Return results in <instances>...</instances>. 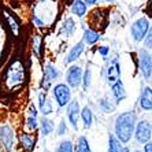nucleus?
Returning a JSON list of instances; mask_svg holds the SVG:
<instances>
[{"label":"nucleus","mask_w":152,"mask_h":152,"mask_svg":"<svg viewBox=\"0 0 152 152\" xmlns=\"http://www.w3.org/2000/svg\"><path fill=\"white\" fill-rule=\"evenodd\" d=\"M136 127V114L133 111H127L117 118L115 121V134L122 142L130 141L133 132Z\"/></svg>","instance_id":"1"},{"label":"nucleus","mask_w":152,"mask_h":152,"mask_svg":"<svg viewBox=\"0 0 152 152\" xmlns=\"http://www.w3.org/2000/svg\"><path fill=\"white\" fill-rule=\"evenodd\" d=\"M23 69H22L21 63L19 62H15L12 66L10 67L8 70V74H7V86L8 88H14L17 85L22 84L23 82Z\"/></svg>","instance_id":"2"},{"label":"nucleus","mask_w":152,"mask_h":152,"mask_svg":"<svg viewBox=\"0 0 152 152\" xmlns=\"http://www.w3.org/2000/svg\"><path fill=\"white\" fill-rule=\"evenodd\" d=\"M53 96L56 99V103L59 107H64L70 103V97H71V91L67 85L64 84H58L53 88Z\"/></svg>","instance_id":"3"},{"label":"nucleus","mask_w":152,"mask_h":152,"mask_svg":"<svg viewBox=\"0 0 152 152\" xmlns=\"http://www.w3.org/2000/svg\"><path fill=\"white\" fill-rule=\"evenodd\" d=\"M140 71L145 80H149L152 77V56L148 51H140Z\"/></svg>","instance_id":"4"},{"label":"nucleus","mask_w":152,"mask_h":152,"mask_svg":"<svg viewBox=\"0 0 152 152\" xmlns=\"http://www.w3.org/2000/svg\"><path fill=\"white\" fill-rule=\"evenodd\" d=\"M152 136V126L149 125L148 121H141L137 124V127H136V133L134 137L138 142L141 144H145L147 141H149V138Z\"/></svg>","instance_id":"5"},{"label":"nucleus","mask_w":152,"mask_h":152,"mask_svg":"<svg viewBox=\"0 0 152 152\" xmlns=\"http://www.w3.org/2000/svg\"><path fill=\"white\" fill-rule=\"evenodd\" d=\"M149 29V23H148V19L147 18H140L138 21H136L132 26V36L136 41H141L144 40L145 34L148 32Z\"/></svg>","instance_id":"6"},{"label":"nucleus","mask_w":152,"mask_h":152,"mask_svg":"<svg viewBox=\"0 0 152 152\" xmlns=\"http://www.w3.org/2000/svg\"><path fill=\"white\" fill-rule=\"evenodd\" d=\"M0 141H1V144L4 145V148L7 151L12 149V145H14V130L7 125L0 127Z\"/></svg>","instance_id":"7"},{"label":"nucleus","mask_w":152,"mask_h":152,"mask_svg":"<svg viewBox=\"0 0 152 152\" xmlns=\"http://www.w3.org/2000/svg\"><path fill=\"white\" fill-rule=\"evenodd\" d=\"M80 104L78 102H70L67 106V117L70 124L73 125L74 129L78 127V118H80Z\"/></svg>","instance_id":"8"},{"label":"nucleus","mask_w":152,"mask_h":152,"mask_svg":"<svg viewBox=\"0 0 152 152\" xmlns=\"http://www.w3.org/2000/svg\"><path fill=\"white\" fill-rule=\"evenodd\" d=\"M82 81V70L81 67L73 66L70 70L67 71V84L73 88H77Z\"/></svg>","instance_id":"9"},{"label":"nucleus","mask_w":152,"mask_h":152,"mask_svg":"<svg viewBox=\"0 0 152 152\" xmlns=\"http://www.w3.org/2000/svg\"><path fill=\"white\" fill-rule=\"evenodd\" d=\"M140 107L145 111L152 110V88L145 86L140 96Z\"/></svg>","instance_id":"10"},{"label":"nucleus","mask_w":152,"mask_h":152,"mask_svg":"<svg viewBox=\"0 0 152 152\" xmlns=\"http://www.w3.org/2000/svg\"><path fill=\"white\" fill-rule=\"evenodd\" d=\"M82 51H84V42L75 44V45L73 47V50L70 51V53L67 55V58L64 59V63H71V62H74V60L82 53Z\"/></svg>","instance_id":"11"},{"label":"nucleus","mask_w":152,"mask_h":152,"mask_svg":"<svg viewBox=\"0 0 152 152\" xmlns=\"http://www.w3.org/2000/svg\"><path fill=\"white\" fill-rule=\"evenodd\" d=\"M113 95H114V97L117 99V102H121V100H124L125 97H126L125 86H124V84H122L119 80L113 84Z\"/></svg>","instance_id":"12"},{"label":"nucleus","mask_w":152,"mask_h":152,"mask_svg":"<svg viewBox=\"0 0 152 152\" xmlns=\"http://www.w3.org/2000/svg\"><path fill=\"white\" fill-rule=\"evenodd\" d=\"M39 100H40V110H41V113L44 114V115H48V114L52 113V104H51V102L45 97L44 93H40Z\"/></svg>","instance_id":"13"},{"label":"nucleus","mask_w":152,"mask_h":152,"mask_svg":"<svg viewBox=\"0 0 152 152\" xmlns=\"http://www.w3.org/2000/svg\"><path fill=\"white\" fill-rule=\"evenodd\" d=\"M71 11L77 17H84V14L86 12V6H85V3H82L81 0H75L73 6H71Z\"/></svg>","instance_id":"14"},{"label":"nucleus","mask_w":152,"mask_h":152,"mask_svg":"<svg viewBox=\"0 0 152 152\" xmlns=\"http://www.w3.org/2000/svg\"><path fill=\"white\" fill-rule=\"evenodd\" d=\"M119 75H121V70H119V66L117 63L115 64H111L110 67H108V81L111 82H117L119 80Z\"/></svg>","instance_id":"15"},{"label":"nucleus","mask_w":152,"mask_h":152,"mask_svg":"<svg viewBox=\"0 0 152 152\" xmlns=\"http://www.w3.org/2000/svg\"><path fill=\"white\" fill-rule=\"evenodd\" d=\"M99 33L92 30V29H86L85 30V34H84V40L86 44H95L97 40H99Z\"/></svg>","instance_id":"16"},{"label":"nucleus","mask_w":152,"mask_h":152,"mask_svg":"<svg viewBox=\"0 0 152 152\" xmlns=\"http://www.w3.org/2000/svg\"><path fill=\"white\" fill-rule=\"evenodd\" d=\"M81 117H82V121H84L85 127H91V125H92V121H93L92 110H91L89 107H85L84 110H82V113H81Z\"/></svg>","instance_id":"17"},{"label":"nucleus","mask_w":152,"mask_h":152,"mask_svg":"<svg viewBox=\"0 0 152 152\" xmlns=\"http://www.w3.org/2000/svg\"><path fill=\"white\" fill-rule=\"evenodd\" d=\"M19 140H21L22 145H23V147H25L28 151H32V149H33V145H34V138H33L30 134H26V133H23V134H21Z\"/></svg>","instance_id":"18"},{"label":"nucleus","mask_w":152,"mask_h":152,"mask_svg":"<svg viewBox=\"0 0 152 152\" xmlns=\"http://www.w3.org/2000/svg\"><path fill=\"white\" fill-rule=\"evenodd\" d=\"M108 152H122V145L117 137L111 136L108 140Z\"/></svg>","instance_id":"19"},{"label":"nucleus","mask_w":152,"mask_h":152,"mask_svg":"<svg viewBox=\"0 0 152 152\" xmlns=\"http://www.w3.org/2000/svg\"><path fill=\"white\" fill-rule=\"evenodd\" d=\"M44 77L50 78L51 81H53V80H56V78L59 77V71L53 67L52 64H47L45 70H44Z\"/></svg>","instance_id":"20"},{"label":"nucleus","mask_w":152,"mask_h":152,"mask_svg":"<svg viewBox=\"0 0 152 152\" xmlns=\"http://www.w3.org/2000/svg\"><path fill=\"white\" fill-rule=\"evenodd\" d=\"M75 29V23L74 21L71 19V18H67L66 21H64V25H63V29H62V33H64V34H73V32H74Z\"/></svg>","instance_id":"21"},{"label":"nucleus","mask_w":152,"mask_h":152,"mask_svg":"<svg viewBox=\"0 0 152 152\" xmlns=\"http://www.w3.org/2000/svg\"><path fill=\"white\" fill-rule=\"evenodd\" d=\"M53 130V122L50 119H44L41 121V132H42V134L47 136V134H50L51 132Z\"/></svg>","instance_id":"22"},{"label":"nucleus","mask_w":152,"mask_h":152,"mask_svg":"<svg viewBox=\"0 0 152 152\" xmlns=\"http://www.w3.org/2000/svg\"><path fill=\"white\" fill-rule=\"evenodd\" d=\"M78 152H91L89 144H88V141H86L85 137L78 138Z\"/></svg>","instance_id":"23"},{"label":"nucleus","mask_w":152,"mask_h":152,"mask_svg":"<svg viewBox=\"0 0 152 152\" xmlns=\"http://www.w3.org/2000/svg\"><path fill=\"white\" fill-rule=\"evenodd\" d=\"M56 152H73V144H71V141L60 142V145L58 147Z\"/></svg>","instance_id":"24"},{"label":"nucleus","mask_w":152,"mask_h":152,"mask_svg":"<svg viewBox=\"0 0 152 152\" xmlns=\"http://www.w3.org/2000/svg\"><path fill=\"white\" fill-rule=\"evenodd\" d=\"M6 17H7L8 22H10V26H11V29H12V33H14V36H18V33H19V26H18L17 21H15L14 18H11L10 14H7Z\"/></svg>","instance_id":"25"},{"label":"nucleus","mask_w":152,"mask_h":152,"mask_svg":"<svg viewBox=\"0 0 152 152\" xmlns=\"http://www.w3.org/2000/svg\"><path fill=\"white\" fill-rule=\"evenodd\" d=\"M40 44H41V37L39 34H36L33 39V50H34L37 56H40Z\"/></svg>","instance_id":"26"},{"label":"nucleus","mask_w":152,"mask_h":152,"mask_svg":"<svg viewBox=\"0 0 152 152\" xmlns=\"http://www.w3.org/2000/svg\"><path fill=\"white\" fill-rule=\"evenodd\" d=\"M144 44L147 48H152V28L148 29V32L144 37Z\"/></svg>","instance_id":"27"},{"label":"nucleus","mask_w":152,"mask_h":152,"mask_svg":"<svg viewBox=\"0 0 152 152\" xmlns=\"http://www.w3.org/2000/svg\"><path fill=\"white\" fill-rule=\"evenodd\" d=\"M26 124H28V127L36 129L37 127V119H36V117H29L28 121H26Z\"/></svg>","instance_id":"28"},{"label":"nucleus","mask_w":152,"mask_h":152,"mask_svg":"<svg viewBox=\"0 0 152 152\" xmlns=\"http://www.w3.org/2000/svg\"><path fill=\"white\" fill-rule=\"evenodd\" d=\"M82 80H84V85H85V88H86V86H89V84H91V71H85V75H84V78H82Z\"/></svg>","instance_id":"29"},{"label":"nucleus","mask_w":152,"mask_h":152,"mask_svg":"<svg viewBox=\"0 0 152 152\" xmlns=\"http://www.w3.org/2000/svg\"><path fill=\"white\" fill-rule=\"evenodd\" d=\"M64 132H66V124H64L63 121L59 124V126H58V130H56V133L59 136H62V134H64Z\"/></svg>","instance_id":"30"},{"label":"nucleus","mask_w":152,"mask_h":152,"mask_svg":"<svg viewBox=\"0 0 152 152\" xmlns=\"http://www.w3.org/2000/svg\"><path fill=\"white\" fill-rule=\"evenodd\" d=\"M33 23H34L36 26H39V28H42L44 26V23H42V21H40L39 17H34L33 18Z\"/></svg>","instance_id":"31"},{"label":"nucleus","mask_w":152,"mask_h":152,"mask_svg":"<svg viewBox=\"0 0 152 152\" xmlns=\"http://www.w3.org/2000/svg\"><path fill=\"white\" fill-rule=\"evenodd\" d=\"M144 152H152V142H145V147H144Z\"/></svg>","instance_id":"32"},{"label":"nucleus","mask_w":152,"mask_h":152,"mask_svg":"<svg viewBox=\"0 0 152 152\" xmlns=\"http://www.w3.org/2000/svg\"><path fill=\"white\" fill-rule=\"evenodd\" d=\"M99 52L102 53L103 56H106L107 53H108V47H102V48H99Z\"/></svg>","instance_id":"33"},{"label":"nucleus","mask_w":152,"mask_h":152,"mask_svg":"<svg viewBox=\"0 0 152 152\" xmlns=\"http://www.w3.org/2000/svg\"><path fill=\"white\" fill-rule=\"evenodd\" d=\"M30 114H32V117H37V111H36L34 107H30Z\"/></svg>","instance_id":"34"},{"label":"nucleus","mask_w":152,"mask_h":152,"mask_svg":"<svg viewBox=\"0 0 152 152\" xmlns=\"http://www.w3.org/2000/svg\"><path fill=\"white\" fill-rule=\"evenodd\" d=\"M97 0H85V3H89V4H95Z\"/></svg>","instance_id":"35"},{"label":"nucleus","mask_w":152,"mask_h":152,"mask_svg":"<svg viewBox=\"0 0 152 152\" xmlns=\"http://www.w3.org/2000/svg\"><path fill=\"white\" fill-rule=\"evenodd\" d=\"M149 11L152 12V0H151V3H149Z\"/></svg>","instance_id":"36"},{"label":"nucleus","mask_w":152,"mask_h":152,"mask_svg":"<svg viewBox=\"0 0 152 152\" xmlns=\"http://www.w3.org/2000/svg\"><path fill=\"white\" fill-rule=\"evenodd\" d=\"M122 152H129V149H127V148H122Z\"/></svg>","instance_id":"37"},{"label":"nucleus","mask_w":152,"mask_h":152,"mask_svg":"<svg viewBox=\"0 0 152 152\" xmlns=\"http://www.w3.org/2000/svg\"><path fill=\"white\" fill-rule=\"evenodd\" d=\"M66 1H71V0H66Z\"/></svg>","instance_id":"38"},{"label":"nucleus","mask_w":152,"mask_h":152,"mask_svg":"<svg viewBox=\"0 0 152 152\" xmlns=\"http://www.w3.org/2000/svg\"><path fill=\"white\" fill-rule=\"evenodd\" d=\"M136 152H140V151H136Z\"/></svg>","instance_id":"39"},{"label":"nucleus","mask_w":152,"mask_h":152,"mask_svg":"<svg viewBox=\"0 0 152 152\" xmlns=\"http://www.w3.org/2000/svg\"><path fill=\"white\" fill-rule=\"evenodd\" d=\"M0 56H1V53H0Z\"/></svg>","instance_id":"40"},{"label":"nucleus","mask_w":152,"mask_h":152,"mask_svg":"<svg viewBox=\"0 0 152 152\" xmlns=\"http://www.w3.org/2000/svg\"><path fill=\"white\" fill-rule=\"evenodd\" d=\"M77 152H78V151H77Z\"/></svg>","instance_id":"41"}]
</instances>
